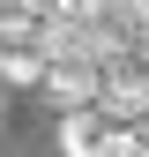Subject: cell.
<instances>
[{"instance_id":"3","label":"cell","mask_w":149,"mask_h":157,"mask_svg":"<svg viewBox=\"0 0 149 157\" xmlns=\"http://www.w3.org/2000/svg\"><path fill=\"white\" fill-rule=\"evenodd\" d=\"M104 112H119V120H134V127L149 120V45L142 37L104 67Z\"/></svg>"},{"instance_id":"6","label":"cell","mask_w":149,"mask_h":157,"mask_svg":"<svg viewBox=\"0 0 149 157\" xmlns=\"http://www.w3.org/2000/svg\"><path fill=\"white\" fill-rule=\"evenodd\" d=\"M142 45H149V30H142Z\"/></svg>"},{"instance_id":"7","label":"cell","mask_w":149,"mask_h":157,"mask_svg":"<svg viewBox=\"0 0 149 157\" xmlns=\"http://www.w3.org/2000/svg\"><path fill=\"white\" fill-rule=\"evenodd\" d=\"M142 135H149V127H142Z\"/></svg>"},{"instance_id":"5","label":"cell","mask_w":149,"mask_h":157,"mask_svg":"<svg viewBox=\"0 0 149 157\" xmlns=\"http://www.w3.org/2000/svg\"><path fill=\"white\" fill-rule=\"evenodd\" d=\"M134 157H149V135H142V150H134Z\"/></svg>"},{"instance_id":"1","label":"cell","mask_w":149,"mask_h":157,"mask_svg":"<svg viewBox=\"0 0 149 157\" xmlns=\"http://www.w3.org/2000/svg\"><path fill=\"white\" fill-rule=\"evenodd\" d=\"M60 60L52 15H0V82H45Z\"/></svg>"},{"instance_id":"4","label":"cell","mask_w":149,"mask_h":157,"mask_svg":"<svg viewBox=\"0 0 149 157\" xmlns=\"http://www.w3.org/2000/svg\"><path fill=\"white\" fill-rule=\"evenodd\" d=\"M45 90H52V105L60 112H82V105H104V67L97 60H74V52H60L45 75Z\"/></svg>"},{"instance_id":"2","label":"cell","mask_w":149,"mask_h":157,"mask_svg":"<svg viewBox=\"0 0 149 157\" xmlns=\"http://www.w3.org/2000/svg\"><path fill=\"white\" fill-rule=\"evenodd\" d=\"M134 150H142V127L119 112H104V105L60 112V157H134Z\"/></svg>"}]
</instances>
